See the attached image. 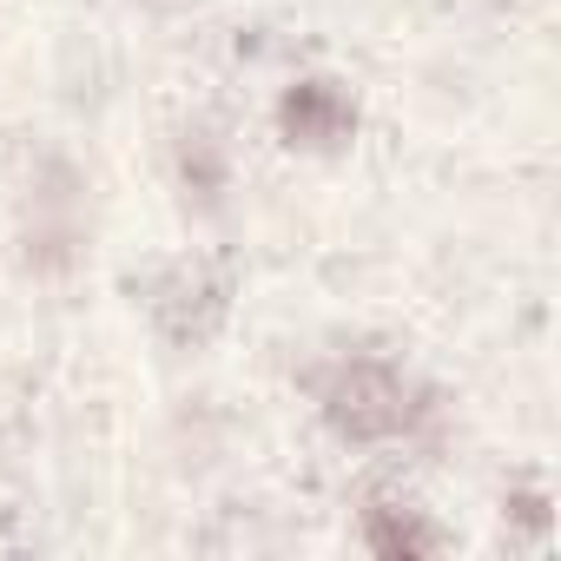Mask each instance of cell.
<instances>
[{"mask_svg":"<svg viewBox=\"0 0 561 561\" xmlns=\"http://www.w3.org/2000/svg\"><path fill=\"white\" fill-rule=\"evenodd\" d=\"M324 416L351 436V443H390L416 423V403H410V383L377 364V357H357V364H337L331 383H324Z\"/></svg>","mask_w":561,"mask_h":561,"instance_id":"obj_1","label":"cell"},{"mask_svg":"<svg viewBox=\"0 0 561 561\" xmlns=\"http://www.w3.org/2000/svg\"><path fill=\"white\" fill-rule=\"evenodd\" d=\"M351 126H357V113H351V100H344L331 80H305V87L285 100V133H291V146H337Z\"/></svg>","mask_w":561,"mask_h":561,"instance_id":"obj_2","label":"cell"},{"mask_svg":"<svg viewBox=\"0 0 561 561\" xmlns=\"http://www.w3.org/2000/svg\"><path fill=\"white\" fill-rule=\"evenodd\" d=\"M370 548L377 554H430L436 528H423L410 515H390V508H370Z\"/></svg>","mask_w":561,"mask_h":561,"instance_id":"obj_3","label":"cell"}]
</instances>
